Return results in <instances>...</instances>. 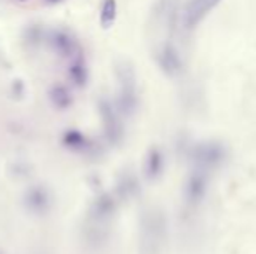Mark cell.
<instances>
[{"mask_svg": "<svg viewBox=\"0 0 256 254\" xmlns=\"http://www.w3.org/2000/svg\"><path fill=\"white\" fill-rule=\"evenodd\" d=\"M222 0H188L183 9V23L186 28H196Z\"/></svg>", "mask_w": 256, "mask_h": 254, "instance_id": "cell-1", "label": "cell"}, {"mask_svg": "<svg viewBox=\"0 0 256 254\" xmlns=\"http://www.w3.org/2000/svg\"><path fill=\"white\" fill-rule=\"evenodd\" d=\"M160 63L162 66L166 68L168 71H176L180 68V58H178V52L171 47V45H166L162 49V54H160Z\"/></svg>", "mask_w": 256, "mask_h": 254, "instance_id": "cell-2", "label": "cell"}, {"mask_svg": "<svg viewBox=\"0 0 256 254\" xmlns=\"http://www.w3.org/2000/svg\"><path fill=\"white\" fill-rule=\"evenodd\" d=\"M102 24L103 28H110L117 17V2L115 0H104L102 7Z\"/></svg>", "mask_w": 256, "mask_h": 254, "instance_id": "cell-3", "label": "cell"}, {"mask_svg": "<svg viewBox=\"0 0 256 254\" xmlns=\"http://www.w3.org/2000/svg\"><path fill=\"white\" fill-rule=\"evenodd\" d=\"M46 2H49V3H58V2H61V0H46Z\"/></svg>", "mask_w": 256, "mask_h": 254, "instance_id": "cell-4", "label": "cell"}, {"mask_svg": "<svg viewBox=\"0 0 256 254\" xmlns=\"http://www.w3.org/2000/svg\"><path fill=\"white\" fill-rule=\"evenodd\" d=\"M21 2H23V0H21Z\"/></svg>", "mask_w": 256, "mask_h": 254, "instance_id": "cell-5", "label": "cell"}]
</instances>
